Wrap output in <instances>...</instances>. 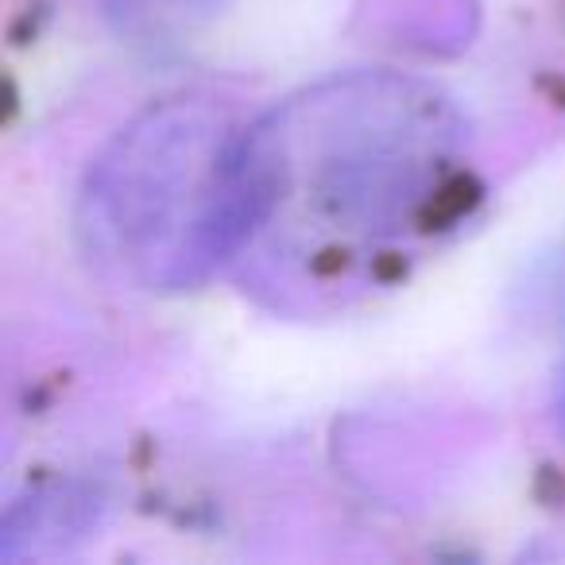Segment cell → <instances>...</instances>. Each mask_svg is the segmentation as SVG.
<instances>
[{
    "mask_svg": "<svg viewBox=\"0 0 565 565\" xmlns=\"http://www.w3.org/2000/svg\"><path fill=\"white\" fill-rule=\"evenodd\" d=\"M461 117L434 86L399 74L322 82L248 125L256 236L315 248H376L449 194Z\"/></svg>",
    "mask_w": 565,
    "mask_h": 565,
    "instance_id": "6da1fadb",
    "label": "cell"
},
{
    "mask_svg": "<svg viewBox=\"0 0 565 565\" xmlns=\"http://www.w3.org/2000/svg\"><path fill=\"white\" fill-rule=\"evenodd\" d=\"M248 125L205 94L159 97L94 159L78 198L86 252L143 291H186L256 241Z\"/></svg>",
    "mask_w": 565,
    "mask_h": 565,
    "instance_id": "7a4b0ae2",
    "label": "cell"
},
{
    "mask_svg": "<svg viewBox=\"0 0 565 565\" xmlns=\"http://www.w3.org/2000/svg\"><path fill=\"white\" fill-rule=\"evenodd\" d=\"M221 0H102L105 17L128 35H174L205 20Z\"/></svg>",
    "mask_w": 565,
    "mask_h": 565,
    "instance_id": "3957f363",
    "label": "cell"
},
{
    "mask_svg": "<svg viewBox=\"0 0 565 565\" xmlns=\"http://www.w3.org/2000/svg\"><path fill=\"white\" fill-rule=\"evenodd\" d=\"M550 415H554V430L565 438V369L554 384V403H550Z\"/></svg>",
    "mask_w": 565,
    "mask_h": 565,
    "instance_id": "277c9868",
    "label": "cell"
}]
</instances>
